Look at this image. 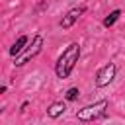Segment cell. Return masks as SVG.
<instances>
[{"instance_id":"1","label":"cell","mask_w":125,"mask_h":125,"mask_svg":"<svg viewBox=\"0 0 125 125\" xmlns=\"http://www.w3.org/2000/svg\"><path fill=\"white\" fill-rule=\"evenodd\" d=\"M78 57H80V45H78V43L68 45V47L62 51V55L59 57V61H57V68H55V70H57V76H59V78H66V76L72 72Z\"/></svg>"},{"instance_id":"2","label":"cell","mask_w":125,"mask_h":125,"mask_svg":"<svg viewBox=\"0 0 125 125\" xmlns=\"http://www.w3.org/2000/svg\"><path fill=\"white\" fill-rule=\"evenodd\" d=\"M105 107H107V100H100V102H96V104H92V105H86V107L78 109V111H76V117H78L80 121H92V119L100 117V115L105 111Z\"/></svg>"},{"instance_id":"3","label":"cell","mask_w":125,"mask_h":125,"mask_svg":"<svg viewBox=\"0 0 125 125\" xmlns=\"http://www.w3.org/2000/svg\"><path fill=\"white\" fill-rule=\"evenodd\" d=\"M41 47H43V37L41 35H37V37H33V41H31V45H29V49H23V53L16 59V66H21V64H25L29 59H33L39 51H41Z\"/></svg>"},{"instance_id":"4","label":"cell","mask_w":125,"mask_h":125,"mask_svg":"<svg viewBox=\"0 0 125 125\" xmlns=\"http://www.w3.org/2000/svg\"><path fill=\"white\" fill-rule=\"evenodd\" d=\"M113 76H115V64H105L104 68H100L98 70V74H96V84L98 86H105V84H109L111 80H113Z\"/></svg>"},{"instance_id":"5","label":"cell","mask_w":125,"mask_h":125,"mask_svg":"<svg viewBox=\"0 0 125 125\" xmlns=\"http://www.w3.org/2000/svg\"><path fill=\"white\" fill-rule=\"evenodd\" d=\"M82 14H84V6H80V8H74V10H70V12H68V14H66V16L62 18V21H61V27L68 29V27H70V25H72V23H74V21H76V20H78L80 16H82Z\"/></svg>"},{"instance_id":"6","label":"cell","mask_w":125,"mask_h":125,"mask_svg":"<svg viewBox=\"0 0 125 125\" xmlns=\"http://www.w3.org/2000/svg\"><path fill=\"white\" fill-rule=\"evenodd\" d=\"M25 43H27V37H25V35H21V37H20V39L10 47V55H12V57L21 55V53H23V49H25Z\"/></svg>"},{"instance_id":"7","label":"cell","mask_w":125,"mask_h":125,"mask_svg":"<svg viewBox=\"0 0 125 125\" xmlns=\"http://www.w3.org/2000/svg\"><path fill=\"white\" fill-rule=\"evenodd\" d=\"M64 104L62 102H55V104H51V107L47 109V113H49V117H59L61 113H64Z\"/></svg>"},{"instance_id":"8","label":"cell","mask_w":125,"mask_h":125,"mask_svg":"<svg viewBox=\"0 0 125 125\" xmlns=\"http://www.w3.org/2000/svg\"><path fill=\"white\" fill-rule=\"evenodd\" d=\"M119 14H121L119 10H113V12H111V14H109V16H107V18L104 20V25H105V27H109V25H113V23L117 21V18H119Z\"/></svg>"},{"instance_id":"9","label":"cell","mask_w":125,"mask_h":125,"mask_svg":"<svg viewBox=\"0 0 125 125\" xmlns=\"http://www.w3.org/2000/svg\"><path fill=\"white\" fill-rule=\"evenodd\" d=\"M78 94H80V92H78V88H70V90L66 92V100H68V102H72V100H76V98H78Z\"/></svg>"}]
</instances>
